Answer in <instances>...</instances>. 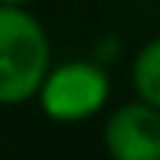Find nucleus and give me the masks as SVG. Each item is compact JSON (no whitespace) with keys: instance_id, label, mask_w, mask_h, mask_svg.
Wrapping results in <instances>:
<instances>
[{"instance_id":"20e7f679","label":"nucleus","mask_w":160,"mask_h":160,"mask_svg":"<svg viewBox=\"0 0 160 160\" xmlns=\"http://www.w3.org/2000/svg\"><path fill=\"white\" fill-rule=\"evenodd\" d=\"M131 85H134L137 101L160 111V36L144 42L131 62Z\"/></svg>"},{"instance_id":"7ed1b4c3","label":"nucleus","mask_w":160,"mask_h":160,"mask_svg":"<svg viewBox=\"0 0 160 160\" xmlns=\"http://www.w3.org/2000/svg\"><path fill=\"white\" fill-rule=\"evenodd\" d=\"M101 141L111 160H160V111L128 101L108 114Z\"/></svg>"},{"instance_id":"f03ea898","label":"nucleus","mask_w":160,"mask_h":160,"mask_svg":"<svg viewBox=\"0 0 160 160\" xmlns=\"http://www.w3.org/2000/svg\"><path fill=\"white\" fill-rule=\"evenodd\" d=\"M111 95V78H108L101 62H62L49 72L46 85L39 92V108L49 121L56 124H75L88 121L105 108Z\"/></svg>"},{"instance_id":"39448f33","label":"nucleus","mask_w":160,"mask_h":160,"mask_svg":"<svg viewBox=\"0 0 160 160\" xmlns=\"http://www.w3.org/2000/svg\"><path fill=\"white\" fill-rule=\"evenodd\" d=\"M33 3V0H0V7H26Z\"/></svg>"},{"instance_id":"f257e3e1","label":"nucleus","mask_w":160,"mask_h":160,"mask_svg":"<svg viewBox=\"0 0 160 160\" xmlns=\"http://www.w3.org/2000/svg\"><path fill=\"white\" fill-rule=\"evenodd\" d=\"M52 72L49 33L26 7H0V105L39 98Z\"/></svg>"}]
</instances>
